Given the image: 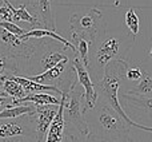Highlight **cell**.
I'll return each instance as SVG.
<instances>
[{"mask_svg":"<svg viewBox=\"0 0 152 142\" xmlns=\"http://www.w3.org/2000/svg\"><path fill=\"white\" fill-rule=\"evenodd\" d=\"M135 36L132 34H104L91 47L89 56H92V64H89L88 72L95 79V84L99 83L104 76V70L113 61H126L127 54L132 48Z\"/></svg>","mask_w":152,"mask_h":142,"instance_id":"obj_1","label":"cell"},{"mask_svg":"<svg viewBox=\"0 0 152 142\" xmlns=\"http://www.w3.org/2000/svg\"><path fill=\"white\" fill-rule=\"evenodd\" d=\"M84 118L89 127V133L110 138L116 142H129L132 127L102 99L91 110H86Z\"/></svg>","mask_w":152,"mask_h":142,"instance_id":"obj_2","label":"cell"},{"mask_svg":"<svg viewBox=\"0 0 152 142\" xmlns=\"http://www.w3.org/2000/svg\"><path fill=\"white\" fill-rule=\"evenodd\" d=\"M129 64L126 61H113L105 67L103 79L99 83L95 84L97 90V94H99V99L104 101L107 105H110L131 127L139 129L142 132L152 133L151 126H145V125L136 124L135 121H132L124 113L123 107L120 105V101H119V90H120V87L123 84H126L124 74H126V70Z\"/></svg>","mask_w":152,"mask_h":142,"instance_id":"obj_3","label":"cell"},{"mask_svg":"<svg viewBox=\"0 0 152 142\" xmlns=\"http://www.w3.org/2000/svg\"><path fill=\"white\" fill-rule=\"evenodd\" d=\"M86 101L84 89L77 87V81L74 83L68 98L64 105V121H66V135H74V130L77 132L79 138H87L89 135V127L84 118Z\"/></svg>","mask_w":152,"mask_h":142,"instance_id":"obj_4","label":"cell"},{"mask_svg":"<svg viewBox=\"0 0 152 142\" xmlns=\"http://www.w3.org/2000/svg\"><path fill=\"white\" fill-rule=\"evenodd\" d=\"M71 34H76L88 39L94 44L99 38L105 34V24L99 10L88 8L83 12H75L69 18Z\"/></svg>","mask_w":152,"mask_h":142,"instance_id":"obj_5","label":"cell"},{"mask_svg":"<svg viewBox=\"0 0 152 142\" xmlns=\"http://www.w3.org/2000/svg\"><path fill=\"white\" fill-rule=\"evenodd\" d=\"M37 43L34 40H21L20 36L11 34L0 27V56L8 58H29L37 51Z\"/></svg>","mask_w":152,"mask_h":142,"instance_id":"obj_6","label":"cell"},{"mask_svg":"<svg viewBox=\"0 0 152 142\" xmlns=\"http://www.w3.org/2000/svg\"><path fill=\"white\" fill-rule=\"evenodd\" d=\"M20 135L36 138V113L23 115L21 119H8V122H0V140Z\"/></svg>","mask_w":152,"mask_h":142,"instance_id":"obj_7","label":"cell"},{"mask_svg":"<svg viewBox=\"0 0 152 142\" xmlns=\"http://www.w3.org/2000/svg\"><path fill=\"white\" fill-rule=\"evenodd\" d=\"M71 64L74 66L76 71V78H77V83L84 89V101H86V110H91L94 106L96 105L97 99H99V94H97L95 82L92 81L91 75H89L87 67L83 64V62L79 59V56H75L72 59Z\"/></svg>","mask_w":152,"mask_h":142,"instance_id":"obj_8","label":"cell"},{"mask_svg":"<svg viewBox=\"0 0 152 142\" xmlns=\"http://www.w3.org/2000/svg\"><path fill=\"white\" fill-rule=\"evenodd\" d=\"M59 106H35L36 107V138H35V142H45L48 129H50L51 124L58 114Z\"/></svg>","mask_w":152,"mask_h":142,"instance_id":"obj_9","label":"cell"},{"mask_svg":"<svg viewBox=\"0 0 152 142\" xmlns=\"http://www.w3.org/2000/svg\"><path fill=\"white\" fill-rule=\"evenodd\" d=\"M29 5L32 8V15L42 23L43 28L56 31V20L52 8V0H32Z\"/></svg>","mask_w":152,"mask_h":142,"instance_id":"obj_10","label":"cell"},{"mask_svg":"<svg viewBox=\"0 0 152 142\" xmlns=\"http://www.w3.org/2000/svg\"><path fill=\"white\" fill-rule=\"evenodd\" d=\"M71 91V90H69ZM68 90L63 91V95L60 98V106H59V111L56 114L55 119L52 121L50 129L47 133V138L45 142H64L66 141V121H64V105L68 98L69 94Z\"/></svg>","mask_w":152,"mask_h":142,"instance_id":"obj_11","label":"cell"},{"mask_svg":"<svg viewBox=\"0 0 152 142\" xmlns=\"http://www.w3.org/2000/svg\"><path fill=\"white\" fill-rule=\"evenodd\" d=\"M69 59H66V61L60 62L58 66H55L53 69L45 71V72H42V74H35V75H29V76H26V78L31 79L34 82H37V83H42V84H48V86H58L61 81V75L64 74V71L68 66Z\"/></svg>","mask_w":152,"mask_h":142,"instance_id":"obj_12","label":"cell"},{"mask_svg":"<svg viewBox=\"0 0 152 142\" xmlns=\"http://www.w3.org/2000/svg\"><path fill=\"white\" fill-rule=\"evenodd\" d=\"M40 38H53L55 40L60 42L66 48H69V50L74 51L75 55H77L75 46L72 44L71 42H68L66 38H63V36H60L59 34H56V31H51V30H45V28H34V30L27 31V34L21 35L20 39L21 40H27V39H40Z\"/></svg>","mask_w":152,"mask_h":142,"instance_id":"obj_13","label":"cell"},{"mask_svg":"<svg viewBox=\"0 0 152 142\" xmlns=\"http://www.w3.org/2000/svg\"><path fill=\"white\" fill-rule=\"evenodd\" d=\"M60 101L61 99L56 98L55 95L45 94V92H31V94H28L27 97L21 98V99H13L12 105L18 106V105H21V103L31 102L32 105H35V106H45V105H56V106H59L60 105Z\"/></svg>","mask_w":152,"mask_h":142,"instance_id":"obj_14","label":"cell"},{"mask_svg":"<svg viewBox=\"0 0 152 142\" xmlns=\"http://www.w3.org/2000/svg\"><path fill=\"white\" fill-rule=\"evenodd\" d=\"M72 38V44L76 47V53L79 55V59L83 62V64L87 67L88 70L89 66V53H91V47H92V43L89 42L88 39L83 36H79L76 34H71Z\"/></svg>","mask_w":152,"mask_h":142,"instance_id":"obj_15","label":"cell"},{"mask_svg":"<svg viewBox=\"0 0 152 142\" xmlns=\"http://www.w3.org/2000/svg\"><path fill=\"white\" fill-rule=\"evenodd\" d=\"M0 82H1L0 89H1L8 97L12 98V99H21V98H24V97L28 95L26 92V90H24L23 87L15 81V79L5 78V76L1 75L0 76Z\"/></svg>","mask_w":152,"mask_h":142,"instance_id":"obj_16","label":"cell"},{"mask_svg":"<svg viewBox=\"0 0 152 142\" xmlns=\"http://www.w3.org/2000/svg\"><path fill=\"white\" fill-rule=\"evenodd\" d=\"M35 113H36L35 105H31V106L10 105L3 111H0V121H1V119H16V118H20V117H23V115H27V114H35Z\"/></svg>","mask_w":152,"mask_h":142,"instance_id":"obj_17","label":"cell"},{"mask_svg":"<svg viewBox=\"0 0 152 142\" xmlns=\"http://www.w3.org/2000/svg\"><path fill=\"white\" fill-rule=\"evenodd\" d=\"M123 101L127 105L132 106L135 109L142 110L144 114H147L148 117L152 119V98H142L136 97V95H129V94H123Z\"/></svg>","mask_w":152,"mask_h":142,"instance_id":"obj_18","label":"cell"},{"mask_svg":"<svg viewBox=\"0 0 152 142\" xmlns=\"http://www.w3.org/2000/svg\"><path fill=\"white\" fill-rule=\"evenodd\" d=\"M126 94L136 95L142 98H152V78L147 72H144L143 79L137 84L132 86Z\"/></svg>","mask_w":152,"mask_h":142,"instance_id":"obj_19","label":"cell"},{"mask_svg":"<svg viewBox=\"0 0 152 142\" xmlns=\"http://www.w3.org/2000/svg\"><path fill=\"white\" fill-rule=\"evenodd\" d=\"M66 59H68V56L64 53H60V51H58V53H52V51L45 53L42 56V59H40V72L39 74L53 69L55 66H58L60 62L66 61Z\"/></svg>","mask_w":152,"mask_h":142,"instance_id":"obj_20","label":"cell"},{"mask_svg":"<svg viewBox=\"0 0 152 142\" xmlns=\"http://www.w3.org/2000/svg\"><path fill=\"white\" fill-rule=\"evenodd\" d=\"M126 24L129 32L132 34V36H136L139 34V18H137L135 10H132V8H129L126 12Z\"/></svg>","mask_w":152,"mask_h":142,"instance_id":"obj_21","label":"cell"},{"mask_svg":"<svg viewBox=\"0 0 152 142\" xmlns=\"http://www.w3.org/2000/svg\"><path fill=\"white\" fill-rule=\"evenodd\" d=\"M145 71H143L140 67H127L126 74H124V79H126V83H134L137 84L140 81L143 79V75H144Z\"/></svg>","mask_w":152,"mask_h":142,"instance_id":"obj_22","label":"cell"},{"mask_svg":"<svg viewBox=\"0 0 152 142\" xmlns=\"http://www.w3.org/2000/svg\"><path fill=\"white\" fill-rule=\"evenodd\" d=\"M0 27H1L3 30H5V31L16 35V36H21V35L27 34V30H24L23 27L18 26V24L13 23V21H0Z\"/></svg>","mask_w":152,"mask_h":142,"instance_id":"obj_23","label":"cell"},{"mask_svg":"<svg viewBox=\"0 0 152 142\" xmlns=\"http://www.w3.org/2000/svg\"><path fill=\"white\" fill-rule=\"evenodd\" d=\"M0 21H13V12L5 4L0 7Z\"/></svg>","mask_w":152,"mask_h":142,"instance_id":"obj_24","label":"cell"},{"mask_svg":"<svg viewBox=\"0 0 152 142\" xmlns=\"http://www.w3.org/2000/svg\"><path fill=\"white\" fill-rule=\"evenodd\" d=\"M81 142H116V141L110 140V138H105V137H102V135L89 133V135L87 138H81Z\"/></svg>","mask_w":152,"mask_h":142,"instance_id":"obj_25","label":"cell"},{"mask_svg":"<svg viewBox=\"0 0 152 142\" xmlns=\"http://www.w3.org/2000/svg\"><path fill=\"white\" fill-rule=\"evenodd\" d=\"M32 137H26V135H20V137H13L8 138V140H0V142H31Z\"/></svg>","mask_w":152,"mask_h":142,"instance_id":"obj_26","label":"cell"},{"mask_svg":"<svg viewBox=\"0 0 152 142\" xmlns=\"http://www.w3.org/2000/svg\"><path fill=\"white\" fill-rule=\"evenodd\" d=\"M12 98H10V97H0V111H3L7 106H10V105H12Z\"/></svg>","mask_w":152,"mask_h":142,"instance_id":"obj_27","label":"cell"},{"mask_svg":"<svg viewBox=\"0 0 152 142\" xmlns=\"http://www.w3.org/2000/svg\"><path fill=\"white\" fill-rule=\"evenodd\" d=\"M64 142H71V141H69V140H67V138H66V141H64Z\"/></svg>","mask_w":152,"mask_h":142,"instance_id":"obj_28","label":"cell"}]
</instances>
